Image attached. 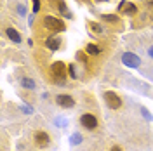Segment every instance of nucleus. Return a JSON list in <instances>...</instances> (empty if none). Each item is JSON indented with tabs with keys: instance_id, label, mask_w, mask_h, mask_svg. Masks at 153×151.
<instances>
[{
	"instance_id": "1",
	"label": "nucleus",
	"mask_w": 153,
	"mask_h": 151,
	"mask_svg": "<svg viewBox=\"0 0 153 151\" xmlns=\"http://www.w3.org/2000/svg\"><path fill=\"white\" fill-rule=\"evenodd\" d=\"M49 73H51V78H52V80H56L57 84H63V82H65V78H66L68 68H66L65 63L56 61V63H52V64H51Z\"/></svg>"
},
{
	"instance_id": "2",
	"label": "nucleus",
	"mask_w": 153,
	"mask_h": 151,
	"mask_svg": "<svg viewBox=\"0 0 153 151\" xmlns=\"http://www.w3.org/2000/svg\"><path fill=\"white\" fill-rule=\"evenodd\" d=\"M44 26L54 33H59V31H65V23L59 18H54V16H45L44 18Z\"/></svg>"
},
{
	"instance_id": "3",
	"label": "nucleus",
	"mask_w": 153,
	"mask_h": 151,
	"mask_svg": "<svg viewBox=\"0 0 153 151\" xmlns=\"http://www.w3.org/2000/svg\"><path fill=\"white\" fill-rule=\"evenodd\" d=\"M105 101L111 110H120V108H122V99H120V95H117L115 92H111V90L105 92Z\"/></svg>"
},
{
	"instance_id": "4",
	"label": "nucleus",
	"mask_w": 153,
	"mask_h": 151,
	"mask_svg": "<svg viewBox=\"0 0 153 151\" xmlns=\"http://www.w3.org/2000/svg\"><path fill=\"white\" fill-rule=\"evenodd\" d=\"M122 63L127 68H137L141 64V59L136 56V54H132V52H124L122 54Z\"/></svg>"
},
{
	"instance_id": "5",
	"label": "nucleus",
	"mask_w": 153,
	"mask_h": 151,
	"mask_svg": "<svg viewBox=\"0 0 153 151\" xmlns=\"http://www.w3.org/2000/svg\"><path fill=\"white\" fill-rule=\"evenodd\" d=\"M80 123H82L85 129H89V130H94L96 127H97V118L91 113H84L80 116Z\"/></svg>"
},
{
	"instance_id": "6",
	"label": "nucleus",
	"mask_w": 153,
	"mask_h": 151,
	"mask_svg": "<svg viewBox=\"0 0 153 151\" xmlns=\"http://www.w3.org/2000/svg\"><path fill=\"white\" fill-rule=\"evenodd\" d=\"M49 142H51V137H49L47 132H44V130L35 132V144H37L38 148H47Z\"/></svg>"
},
{
	"instance_id": "7",
	"label": "nucleus",
	"mask_w": 153,
	"mask_h": 151,
	"mask_svg": "<svg viewBox=\"0 0 153 151\" xmlns=\"http://www.w3.org/2000/svg\"><path fill=\"white\" fill-rule=\"evenodd\" d=\"M118 12L127 14V16H132V14H136V12H137V7L134 5L132 2H127V0H124V2H120V4H118Z\"/></svg>"
},
{
	"instance_id": "8",
	"label": "nucleus",
	"mask_w": 153,
	"mask_h": 151,
	"mask_svg": "<svg viewBox=\"0 0 153 151\" xmlns=\"http://www.w3.org/2000/svg\"><path fill=\"white\" fill-rule=\"evenodd\" d=\"M49 2H51V5L54 7V10L61 12L65 18H71V14H70V10H68L66 4H65V0H49Z\"/></svg>"
},
{
	"instance_id": "9",
	"label": "nucleus",
	"mask_w": 153,
	"mask_h": 151,
	"mask_svg": "<svg viewBox=\"0 0 153 151\" xmlns=\"http://www.w3.org/2000/svg\"><path fill=\"white\" fill-rule=\"evenodd\" d=\"M56 103L59 104L61 108H73V106H75V99L68 94H59L56 97Z\"/></svg>"
},
{
	"instance_id": "10",
	"label": "nucleus",
	"mask_w": 153,
	"mask_h": 151,
	"mask_svg": "<svg viewBox=\"0 0 153 151\" xmlns=\"http://www.w3.org/2000/svg\"><path fill=\"white\" fill-rule=\"evenodd\" d=\"M45 47L49 50H57V49L61 47V38L59 37H49L45 40Z\"/></svg>"
},
{
	"instance_id": "11",
	"label": "nucleus",
	"mask_w": 153,
	"mask_h": 151,
	"mask_svg": "<svg viewBox=\"0 0 153 151\" xmlns=\"http://www.w3.org/2000/svg\"><path fill=\"white\" fill-rule=\"evenodd\" d=\"M5 35H7V37H9L10 40L14 42V44H19V42H21V35L18 33V30H14V28H7V30H5Z\"/></svg>"
},
{
	"instance_id": "12",
	"label": "nucleus",
	"mask_w": 153,
	"mask_h": 151,
	"mask_svg": "<svg viewBox=\"0 0 153 151\" xmlns=\"http://www.w3.org/2000/svg\"><path fill=\"white\" fill-rule=\"evenodd\" d=\"M85 52L89 54V56H97V54H99V47L94 45V44H89V45L85 47Z\"/></svg>"
},
{
	"instance_id": "13",
	"label": "nucleus",
	"mask_w": 153,
	"mask_h": 151,
	"mask_svg": "<svg viewBox=\"0 0 153 151\" xmlns=\"http://www.w3.org/2000/svg\"><path fill=\"white\" fill-rule=\"evenodd\" d=\"M21 85H23L25 89H35V82H33L31 78H23V80H21Z\"/></svg>"
},
{
	"instance_id": "14",
	"label": "nucleus",
	"mask_w": 153,
	"mask_h": 151,
	"mask_svg": "<svg viewBox=\"0 0 153 151\" xmlns=\"http://www.w3.org/2000/svg\"><path fill=\"white\" fill-rule=\"evenodd\" d=\"M103 19L108 23H118V16H115V14H103Z\"/></svg>"
},
{
	"instance_id": "15",
	"label": "nucleus",
	"mask_w": 153,
	"mask_h": 151,
	"mask_svg": "<svg viewBox=\"0 0 153 151\" xmlns=\"http://www.w3.org/2000/svg\"><path fill=\"white\" fill-rule=\"evenodd\" d=\"M76 59L85 63V61H87V52H82V50H78V52H76Z\"/></svg>"
},
{
	"instance_id": "16",
	"label": "nucleus",
	"mask_w": 153,
	"mask_h": 151,
	"mask_svg": "<svg viewBox=\"0 0 153 151\" xmlns=\"http://www.w3.org/2000/svg\"><path fill=\"white\" fill-rule=\"evenodd\" d=\"M40 10V0H33V14H37Z\"/></svg>"
},
{
	"instance_id": "17",
	"label": "nucleus",
	"mask_w": 153,
	"mask_h": 151,
	"mask_svg": "<svg viewBox=\"0 0 153 151\" xmlns=\"http://www.w3.org/2000/svg\"><path fill=\"white\" fill-rule=\"evenodd\" d=\"M68 71H70V75H71V78H75V66H73V64H70V66H68Z\"/></svg>"
},
{
	"instance_id": "18",
	"label": "nucleus",
	"mask_w": 153,
	"mask_h": 151,
	"mask_svg": "<svg viewBox=\"0 0 153 151\" xmlns=\"http://www.w3.org/2000/svg\"><path fill=\"white\" fill-rule=\"evenodd\" d=\"M80 141H82V137H80L78 134H75V135H73V139H71V142H73V144H78Z\"/></svg>"
},
{
	"instance_id": "19",
	"label": "nucleus",
	"mask_w": 153,
	"mask_h": 151,
	"mask_svg": "<svg viewBox=\"0 0 153 151\" xmlns=\"http://www.w3.org/2000/svg\"><path fill=\"white\" fill-rule=\"evenodd\" d=\"M91 26H92V30H94V31L101 33V28H99V24H96V23H91Z\"/></svg>"
},
{
	"instance_id": "20",
	"label": "nucleus",
	"mask_w": 153,
	"mask_h": 151,
	"mask_svg": "<svg viewBox=\"0 0 153 151\" xmlns=\"http://www.w3.org/2000/svg\"><path fill=\"white\" fill-rule=\"evenodd\" d=\"M18 10H19V14H23V16L26 14V9H25L23 5H18Z\"/></svg>"
},
{
	"instance_id": "21",
	"label": "nucleus",
	"mask_w": 153,
	"mask_h": 151,
	"mask_svg": "<svg viewBox=\"0 0 153 151\" xmlns=\"http://www.w3.org/2000/svg\"><path fill=\"white\" fill-rule=\"evenodd\" d=\"M23 111H25V113H31V108H30V106H23Z\"/></svg>"
},
{
	"instance_id": "22",
	"label": "nucleus",
	"mask_w": 153,
	"mask_h": 151,
	"mask_svg": "<svg viewBox=\"0 0 153 151\" xmlns=\"http://www.w3.org/2000/svg\"><path fill=\"white\" fill-rule=\"evenodd\" d=\"M110 151H122V150H120V146H113Z\"/></svg>"
},
{
	"instance_id": "23",
	"label": "nucleus",
	"mask_w": 153,
	"mask_h": 151,
	"mask_svg": "<svg viewBox=\"0 0 153 151\" xmlns=\"http://www.w3.org/2000/svg\"><path fill=\"white\" fill-rule=\"evenodd\" d=\"M148 52H150V56L153 57V45H152V47H150V50H148Z\"/></svg>"
},
{
	"instance_id": "24",
	"label": "nucleus",
	"mask_w": 153,
	"mask_h": 151,
	"mask_svg": "<svg viewBox=\"0 0 153 151\" xmlns=\"http://www.w3.org/2000/svg\"><path fill=\"white\" fill-rule=\"evenodd\" d=\"M146 2H148V4H150V5H153V0H146Z\"/></svg>"
},
{
	"instance_id": "25",
	"label": "nucleus",
	"mask_w": 153,
	"mask_h": 151,
	"mask_svg": "<svg viewBox=\"0 0 153 151\" xmlns=\"http://www.w3.org/2000/svg\"><path fill=\"white\" fill-rule=\"evenodd\" d=\"M97 2H106V0H97Z\"/></svg>"
}]
</instances>
